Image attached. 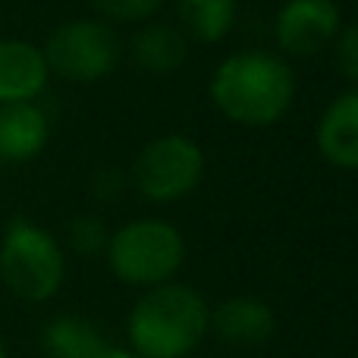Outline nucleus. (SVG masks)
<instances>
[{
  "label": "nucleus",
  "instance_id": "obj_4",
  "mask_svg": "<svg viewBox=\"0 0 358 358\" xmlns=\"http://www.w3.org/2000/svg\"><path fill=\"white\" fill-rule=\"evenodd\" d=\"M104 258L120 283L155 289L179 273L185 261V239L173 223L142 217L113 229Z\"/></svg>",
  "mask_w": 358,
  "mask_h": 358
},
{
  "label": "nucleus",
  "instance_id": "obj_2",
  "mask_svg": "<svg viewBox=\"0 0 358 358\" xmlns=\"http://www.w3.org/2000/svg\"><path fill=\"white\" fill-rule=\"evenodd\" d=\"M210 330V308L198 289L164 283L145 289L126 317V340L136 358H185Z\"/></svg>",
  "mask_w": 358,
  "mask_h": 358
},
{
  "label": "nucleus",
  "instance_id": "obj_8",
  "mask_svg": "<svg viewBox=\"0 0 358 358\" xmlns=\"http://www.w3.org/2000/svg\"><path fill=\"white\" fill-rule=\"evenodd\" d=\"M44 50L25 38H0V104H29L48 88Z\"/></svg>",
  "mask_w": 358,
  "mask_h": 358
},
{
  "label": "nucleus",
  "instance_id": "obj_12",
  "mask_svg": "<svg viewBox=\"0 0 358 358\" xmlns=\"http://www.w3.org/2000/svg\"><path fill=\"white\" fill-rule=\"evenodd\" d=\"M129 57L148 76H173L189 60V35L179 25L148 22L129 38Z\"/></svg>",
  "mask_w": 358,
  "mask_h": 358
},
{
  "label": "nucleus",
  "instance_id": "obj_19",
  "mask_svg": "<svg viewBox=\"0 0 358 358\" xmlns=\"http://www.w3.org/2000/svg\"><path fill=\"white\" fill-rule=\"evenodd\" d=\"M0 358H10V352H6V343H3V334H0Z\"/></svg>",
  "mask_w": 358,
  "mask_h": 358
},
{
  "label": "nucleus",
  "instance_id": "obj_15",
  "mask_svg": "<svg viewBox=\"0 0 358 358\" xmlns=\"http://www.w3.org/2000/svg\"><path fill=\"white\" fill-rule=\"evenodd\" d=\"M69 248L82 258H94V255H104L107 242H110V229H107L104 217L98 214H79L69 220Z\"/></svg>",
  "mask_w": 358,
  "mask_h": 358
},
{
  "label": "nucleus",
  "instance_id": "obj_18",
  "mask_svg": "<svg viewBox=\"0 0 358 358\" xmlns=\"http://www.w3.org/2000/svg\"><path fill=\"white\" fill-rule=\"evenodd\" d=\"M92 358H136L129 352V349H120V346H104V349H98Z\"/></svg>",
  "mask_w": 358,
  "mask_h": 358
},
{
  "label": "nucleus",
  "instance_id": "obj_5",
  "mask_svg": "<svg viewBox=\"0 0 358 358\" xmlns=\"http://www.w3.org/2000/svg\"><path fill=\"white\" fill-rule=\"evenodd\" d=\"M50 76L76 85L101 82L120 66L123 44L117 31L101 19H69L60 22L41 44Z\"/></svg>",
  "mask_w": 358,
  "mask_h": 358
},
{
  "label": "nucleus",
  "instance_id": "obj_16",
  "mask_svg": "<svg viewBox=\"0 0 358 358\" xmlns=\"http://www.w3.org/2000/svg\"><path fill=\"white\" fill-rule=\"evenodd\" d=\"M164 0H92V6L110 22H142L161 10Z\"/></svg>",
  "mask_w": 358,
  "mask_h": 358
},
{
  "label": "nucleus",
  "instance_id": "obj_6",
  "mask_svg": "<svg viewBox=\"0 0 358 358\" xmlns=\"http://www.w3.org/2000/svg\"><path fill=\"white\" fill-rule=\"evenodd\" d=\"M204 151L195 138L170 132L142 145L132 161V182L148 201L173 204L201 185Z\"/></svg>",
  "mask_w": 358,
  "mask_h": 358
},
{
  "label": "nucleus",
  "instance_id": "obj_7",
  "mask_svg": "<svg viewBox=\"0 0 358 358\" xmlns=\"http://www.w3.org/2000/svg\"><path fill=\"white\" fill-rule=\"evenodd\" d=\"M343 16L336 0H286L273 19L277 48L289 57H315L330 48Z\"/></svg>",
  "mask_w": 358,
  "mask_h": 358
},
{
  "label": "nucleus",
  "instance_id": "obj_9",
  "mask_svg": "<svg viewBox=\"0 0 358 358\" xmlns=\"http://www.w3.org/2000/svg\"><path fill=\"white\" fill-rule=\"evenodd\" d=\"M210 330L217 340L236 349H255L264 346L277 334V317L273 308L261 299L252 296H233L223 299L214 311H210Z\"/></svg>",
  "mask_w": 358,
  "mask_h": 358
},
{
  "label": "nucleus",
  "instance_id": "obj_14",
  "mask_svg": "<svg viewBox=\"0 0 358 358\" xmlns=\"http://www.w3.org/2000/svg\"><path fill=\"white\" fill-rule=\"evenodd\" d=\"M239 0H176V16L182 31L195 41L217 44L233 31Z\"/></svg>",
  "mask_w": 358,
  "mask_h": 358
},
{
  "label": "nucleus",
  "instance_id": "obj_1",
  "mask_svg": "<svg viewBox=\"0 0 358 358\" xmlns=\"http://www.w3.org/2000/svg\"><path fill=\"white\" fill-rule=\"evenodd\" d=\"M208 92L227 120L245 129H267L289 113L296 101V76L283 57L267 50H239L220 60Z\"/></svg>",
  "mask_w": 358,
  "mask_h": 358
},
{
  "label": "nucleus",
  "instance_id": "obj_3",
  "mask_svg": "<svg viewBox=\"0 0 358 358\" xmlns=\"http://www.w3.org/2000/svg\"><path fill=\"white\" fill-rule=\"evenodd\" d=\"M66 280V255L50 229L29 217H10L0 233V283L13 299L44 305Z\"/></svg>",
  "mask_w": 358,
  "mask_h": 358
},
{
  "label": "nucleus",
  "instance_id": "obj_17",
  "mask_svg": "<svg viewBox=\"0 0 358 358\" xmlns=\"http://www.w3.org/2000/svg\"><path fill=\"white\" fill-rule=\"evenodd\" d=\"M334 63L352 85H358V22H349L334 38Z\"/></svg>",
  "mask_w": 358,
  "mask_h": 358
},
{
  "label": "nucleus",
  "instance_id": "obj_10",
  "mask_svg": "<svg viewBox=\"0 0 358 358\" xmlns=\"http://www.w3.org/2000/svg\"><path fill=\"white\" fill-rule=\"evenodd\" d=\"M315 142L321 157L336 170H358V85L346 88L321 113Z\"/></svg>",
  "mask_w": 358,
  "mask_h": 358
},
{
  "label": "nucleus",
  "instance_id": "obj_13",
  "mask_svg": "<svg viewBox=\"0 0 358 358\" xmlns=\"http://www.w3.org/2000/svg\"><path fill=\"white\" fill-rule=\"evenodd\" d=\"M104 336L85 317L60 315L44 324L41 349L48 358H92L98 349H104Z\"/></svg>",
  "mask_w": 358,
  "mask_h": 358
},
{
  "label": "nucleus",
  "instance_id": "obj_11",
  "mask_svg": "<svg viewBox=\"0 0 358 358\" xmlns=\"http://www.w3.org/2000/svg\"><path fill=\"white\" fill-rule=\"evenodd\" d=\"M50 120L35 101L0 104V164H29L48 148Z\"/></svg>",
  "mask_w": 358,
  "mask_h": 358
}]
</instances>
